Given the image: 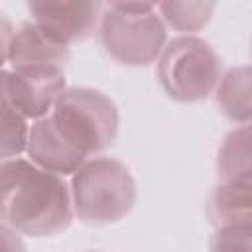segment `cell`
<instances>
[{
  "label": "cell",
  "instance_id": "cell-1",
  "mask_svg": "<svg viewBox=\"0 0 252 252\" xmlns=\"http://www.w3.org/2000/svg\"><path fill=\"white\" fill-rule=\"evenodd\" d=\"M0 219L28 236H53L73 219L63 177L20 158L0 161Z\"/></svg>",
  "mask_w": 252,
  "mask_h": 252
},
{
  "label": "cell",
  "instance_id": "cell-2",
  "mask_svg": "<svg viewBox=\"0 0 252 252\" xmlns=\"http://www.w3.org/2000/svg\"><path fill=\"white\" fill-rule=\"evenodd\" d=\"M136 203V181L130 169L112 158L85 161L71 181V207L87 224H108L124 219Z\"/></svg>",
  "mask_w": 252,
  "mask_h": 252
},
{
  "label": "cell",
  "instance_id": "cell-3",
  "mask_svg": "<svg viewBox=\"0 0 252 252\" xmlns=\"http://www.w3.org/2000/svg\"><path fill=\"white\" fill-rule=\"evenodd\" d=\"M59 136L85 158L108 148L118 132V108L100 91L65 89L49 114Z\"/></svg>",
  "mask_w": 252,
  "mask_h": 252
},
{
  "label": "cell",
  "instance_id": "cell-4",
  "mask_svg": "<svg viewBox=\"0 0 252 252\" xmlns=\"http://www.w3.org/2000/svg\"><path fill=\"white\" fill-rule=\"evenodd\" d=\"M100 41L122 65H150L163 49L165 26L152 2H110L100 20Z\"/></svg>",
  "mask_w": 252,
  "mask_h": 252
},
{
  "label": "cell",
  "instance_id": "cell-5",
  "mask_svg": "<svg viewBox=\"0 0 252 252\" xmlns=\"http://www.w3.org/2000/svg\"><path fill=\"white\" fill-rule=\"evenodd\" d=\"M158 77L173 100H203L220 81V59L205 39L181 35L161 49Z\"/></svg>",
  "mask_w": 252,
  "mask_h": 252
},
{
  "label": "cell",
  "instance_id": "cell-6",
  "mask_svg": "<svg viewBox=\"0 0 252 252\" xmlns=\"http://www.w3.org/2000/svg\"><path fill=\"white\" fill-rule=\"evenodd\" d=\"M100 2H55L35 0L28 2L33 24L51 41L69 45L85 39L96 26L100 16Z\"/></svg>",
  "mask_w": 252,
  "mask_h": 252
},
{
  "label": "cell",
  "instance_id": "cell-7",
  "mask_svg": "<svg viewBox=\"0 0 252 252\" xmlns=\"http://www.w3.org/2000/svg\"><path fill=\"white\" fill-rule=\"evenodd\" d=\"M65 93V73L53 67H32L8 73V94L24 118L47 116L57 98Z\"/></svg>",
  "mask_w": 252,
  "mask_h": 252
},
{
  "label": "cell",
  "instance_id": "cell-8",
  "mask_svg": "<svg viewBox=\"0 0 252 252\" xmlns=\"http://www.w3.org/2000/svg\"><path fill=\"white\" fill-rule=\"evenodd\" d=\"M26 152L30 156V161L37 167L51 171L55 175H69L75 173L87 158L79 154L75 148H71L55 130L51 124L49 114L35 120L30 126Z\"/></svg>",
  "mask_w": 252,
  "mask_h": 252
},
{
  "label": "cell",
  "instance_id": "cell-9",
  "mask_svg": "<svg viewBox=\"0 0 252 252\" xmlns=\"http://www.w3.org/2000/svg\"><path fill=\"white\" fill-rule=\"evenodd\" d=\"M69 57V47L51 41L33 22L20 24V28L12 35L8 49V61L12 65V71L32 67L63 69Z\"/></svg>",
  "mask_w": 252,
  "mask_h": 252
},
{
  "label": "cell",
  "instance_id": "cell-10",
  "mask_svg": "<svg viewBox=\"0 0 252 252\" xmlns=\"http://www.w3.org/2000/svg\"><path fill=\"white\" fill-rule=\"evenodd\" d=\"M252 183L250 181H224L219 183L209 201V219L213 224L222 226L230 222L252 220Z\"/></svg>",
  "mask_w": 252,
  "mask_h": 252
},
{
  "label": "cell",
  "instance_id": "cell-11",
  "mask_svg": "<svg viewBox=\"0 0 252 252\" xmlns=\"http://www.w3.org/2000/svg\"><path fill=\"white\" fill-rule=\"evenodd\" d=\"M217 171L220 183L224 181H250L252 150H250V124L226 134L219 148Z\"/></svg>",
  "mask_w": 252,
  "mask_h": 252
},
{
  "label": "cell",
  "instance_id": "cell-12",
  "mask_svg": "<svg viewBox=\"0 0 252 252\" xmlns=\"http://www.w3.org/2000/svg\"><path fill=\"white\" fill-rule=\"evenodd\" d=\"M30 126L8 94V71H0V159H12L26 150Z\"/></svg>",
  "mask_w": 252,
  "mask_h": 252
},
{
  "label": "cell",
  "instance_id": "cell-13",
  "mask_svg": "<svg viewBox=\"0 0 252 252\" xmlns=\"http://www.w3.org/2000/svg\"><path fill=\"white\" fill-rule=\"evenodd\" d=\"M217 102L232 122L250 124V67L230 69L217 89Z\"/></svg>",
  "mask_w": 252,
  "mask_h": 252
},
{
  "label": "cell",
  "instance_id": "cell-14",
  "mask_svg": "<svg viewBox=\"0 0 252 252\" xmlns=\"http://www.w3.org/2000/svg\"><path fill=\"white\" fill-rule=\"evenodd\" d=\"M215 2H161L158 10L163 20L179 32H199L215 12Z\"/></svg>",
  "mask_w": 252,
  "mask_h": 252
},
{
  "label": "cell",
  "instance_id": "cell-15",
  "mask_svg": "<svg viewBox=\"0 0 252 252\" xmlns=\"http://www.w3.org/2000/svg\"><path fill=\"white\" fill-rule=\"evenodd\" d=\"M250 222H230L217 226L211 238V252H250Z\"/></svg>",
  "mask_w": 252,
  "mask_h": 252
},
{
  "label": "cell",
  "instance_id": "cell-16",
  "mask_svg": "<svg viewBox=\"0 0 252 252\" xmlns=\"http://www.w3.org/2000/svg\"><path fill=\"white\" fill-rule=\"evenodd\" d=\"M0 252H28L14 228L0 222Z\"/></svg>",
  "mask_w": 252,
  "mask_h": 252
},
{
  "label": "cell",
  "instance_id": "cell-17",
  "mask_svg": "<svg viewBox=\"0 0 252 252\" xmlns=\"http://www.w3.org/2000/svg\"><path fill=\"white\" fill-rule=\"evenodd\" d=\"M12 35H14V26H12V22L0 12V67H2V63L8 59V49H10Z\"/></svg>",
  "mask_w": 252,
  "mask_h": 252
}]
</instances>
